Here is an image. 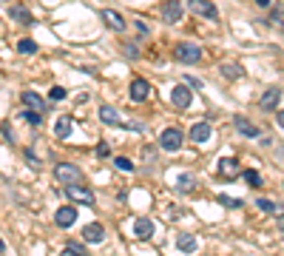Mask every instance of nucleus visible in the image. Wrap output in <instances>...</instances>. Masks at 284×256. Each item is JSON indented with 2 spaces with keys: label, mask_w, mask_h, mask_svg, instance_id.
I'll return each mask as SVG.
<instances>
[{
  "label": "nucleus",
  "mask_w": 284,
  "mask_h": 256,
  "mask_svg": "<svg viewBox=\"0 0 284 256\" xmlns=\"http://www.w3.org/2000/svg\"><path fill=\"white\" fill-rule=\"evenodd\" d=\"M182 142H185V134H182V128H165L162 134H159V148H165V151H179Z\"/></svg>",
  "instance_id": "nucleus-1"
},
{
  "label": "nucleus",
  "mask_w": 284,
  "mask_h": 256,
  "mask_svg": "<svg viewBox=\"0 0 284 256\" xmlns=\"http://www.w3.org/2000/svg\"><path fill=\"white\" fill-rule=\"evenodd\" d=\"M173 57L185 63V66H193V63H199L202 60V48L196 46V43H179V46L173 48Z\"/></svg>",
  "instance_id": "nucleus-2"
},
{
  "label": "nucleus",
  "mask_w": 284,
  "mask_h": 256,
  "mask_svg": "<svg viewBox=\"0 0 284 256\" xmlns=\"http://www.w3.org/2000/svg\"><path fill=\"white\" fill-rule=\"evenodd\" d=\"M66 197L71 199V202H80V205H94V202H97L94 191L85 185H77V182H68L66 185Z\"/></svg>",
  "instance_id": "nucleus-3"
},
{
  "label": "nucleus",
  "mask_w": 284,
  "mask_h": 256,
  "mask_svg": "<svg viewBox=\"0 0 284 256\" xmlns=\"http://www.w3.org/2000/svg\"><path fill=\"white\" fill-rule=\"evenodd\" d=\"M54 176L63 182V185H68V182H80V179H82V171H80L77 165H71V163H57L54 165Z\"/></svg>",
  "instance_id": "nucleus-4"
},
{
  "label": "nucleus",
  "mask_w": 284,
  "mask_h": 256,
  "mask_svg": "<svg viewBox=\"0 0 284 256\" xmlns=\"http://www.w3.org/2000/svg\"><path fill=\"white\" fill-rule=\"evenodd\" d=\"M188 9L193 14H199V17H207V20H216L219 12H216V6L210 0H188Z\"/></svg>",
  "instance_id": "nucleus-5"
},
{
  "label": "nucleus",
  "mask_w": 284,
  "mask_h": 256,
  "mask_svg": "<svg viewBox=\"0 0 284 256\" xmlns=\"http://www.w3.org/2000/svg\"><path fill=\"white\" fill-rule=\"evenodd\" d=\"M170 103L185 111V108L193 103V91L188 88V85H173V91H170Z\"/></svg>",
  "instance_id": "nucleus-6"
},
{
  "label": "nucleus",
  "mask_w": 284,
  "mask_h": 256,
  "mask_svg": "<svg viewBox=\"0 0 284 256\" xmlns=\"http://www.w3.org/2000/svg\"><path fill=\"white\" fill-rule=\"evenodd\" d=\"M134 103H145L148 97H151V83L142 80V77H136L134 83H131V94H128Z\"/></svg>",
  "instance_id": "nucleus-7"
},
{
  "label": "nucleus",
  "mask_w": 284,
  "mask_h": 256,
  "mask_svg": "<svg viewBox=\"0 0 284 256\" xmlns=\"http://www.w3.org/2000/svg\"><path fill=\"white\" fill-rule=\"evenodd\" d=\"M159 14H162L165 23H176V20H182V3L179 0H165Z\"/></svg>",
  "instance_id": "nucleus-8"
},
{
  "label": "nucleus",
  "mask_w": 284,
  "mask_h": 256,
  "mask_svg": "<svg viewBox=\"0 0 284 256\" xmlns=\"http://www.w3.org/2000/svg\"><path fill=\"white\" fill-rule=\"evenodd\" d=\"M102 23L108 26L111 32H125V17L120 12H114V9H102Z\"/></svg>",
  "instance_id": "nucleus-9"
},
{
  "label": "nucleus",
  "mask_w": 284,
  "mask_h": 256,
  "mask_svg": "<svg viewBox=\"0 0 284 256\" xmlns=\"http://www.w3.org/2000/svg\"><path fill=\"white\" fill-rule=\"evenodd\" d=\"M54 222L60 225V228H71V225L77 222V208H74V205H66V208H57V213H54Z\"/></svg>",
  "instance_id": "nucleus-10"
},
{
  "label": "nucleus",
  "mask_w": 284,
  "mask_h": 256,
  "mask_svg": "<svg viewBox=\"0 0 284 256\" xmlns=\"http://www.w3.org/2000/svg\"><path fill=\"white\" fill-rule=\"evenodd\" d=\"M131 233H134L136 239H151V236H154V222L148 219V216H139V219H134Z\"/></svg>",
  "instance_id": "nucleus-11"
},
{
  "label": "nucleus",
  "mask_w": 284,
  "mask_h": 256,
  "mask_svg": "<svg viewBox=\"0 0 284 256\" xmlns=\"http://www.w3.org/2000/svg\"><path fill=\"white\" fill-rule=\"evenodd\" d=\"M279 103H282V88H267V91L261 94V100H259V105L264 108V111H273V108H279Z\"/></svg>",
  "instance_id": "nucleus-12"
},
{
  "label": "nucleus",
  "mask_w": 284,
  "mask_h": 256,
  "mask_svg": "<svg viewBox=\"0 0 284 256\" xmlns=\"http://www.w3.org/2000/svg\"><path fill=\"white\" fill-rule=\"evenodd\" d=\"M82 236H85V242L100 245L102 239H105V228H102L100 222H88V225L82 228Z\"/></svg>",
  "instance_id": "nucleus-13"
},
{
  "label": "nucleus",
  "mask_w": 284,
  "mask_h": 256,
  "mask_svg": "<svg viewBox=\"0 0 284 256\" xmlns=\"http://www.w3.org/2000/svg\"><path fill=\"white\" fill-rule=\"evenodd\" d=\"M233 126L239 128V134H242V137H247V140H256V137H259L261 131L256 126H253V123H247V120H244V117H233Z\"/></svg>",
  "instance_id": "nucleus-14"
},
{
  "label": "nucleus",
  "mask_w": 284,
  "mask_h": 256,
  "mask_svg": "<svg viewBox=\"0 0 284 256\" xmlns=\"http://www.w3.org/2000/svg\"><path fill=\"white\" fill-rule=\"evenodd\" d=\"M100 120L105 123V126H122V117H120V111H117L114 105H108V103L100 105Z\"/></svg>",
  "instance_id": "nucleus-15"
},
{
  "label": "nucleus",
  "mask_w": 284,
  "mask_h": 256,
  "mask_svg": "<svg viewBox=\"0 0 284 256\" xmlns=\"http://www.w3.org/2000/svg\"><path fill=\"white\" fill-rule=\"evenodd\" d=\"M20 100L26 108H34V111H45V100L40 97L37 91H23L20 94Z\"/></svg>",
  "instance_id": "nucleus-16"
},
{
  "label": "nucleus",
  "mask_w": 284,
  "mask_h": 256,
  "mask_svg": "<svg viewBox=\"0 0 284 256\" xmlns=\"http://www.w3.org/2000/svg\"><path fill=\"white\" fill-rule=\"evenodd\" d=\"M219 174L227 176V179L239 176V163L233 160V157H222V160H219Z\"/></svg>",
  "instance_id": "nucleus-17"
},
{
  "label": "nucleus",
  "mask_w": 284,
  "mask_h": 256,
  "mask_svg": "<svg viewBox=\"0 0 284 256\" xmlns=\"http://www.w3.org/2000/svg\"><path fill=\"white\" fill-rule=\"evenodd\" d=\"M176 248H179L182 254H196L199 242H196V236H193V233H179V239H176Z\"/></svg>",
  "instance_id": "nucleus-18"
},
{
  "label": "nucleus",
  "mask_w": 284,
  "mask_h": 256,
  "mask_svg": "<svg viewBox=\"0 0 284 256\" xmlns=\"http://www.w3.org/2000/svg\"><path fill=\"white\" fill-rule=\"evenodd\" d=\"M71 128H74V123H71V117H57V123H54V134L60 137V140H68Z\"/></svg>",
  "instance_id": "nucleus-19"
},
{
  "label": "nucleus",
  "mask_w": 284,
  "mask_h": 256,
  "mask_svg": "<svg viewBox=\"0 0 284 256\" xmlns=\"http://www.w3.org/2000/svg\"><path fill=\"white\" fill-rule=\"evenodd\" d=\"M191 140L193 142H207L210 140V126H207V123H196V126L191 128Z\"/></svg>",
  "instance_id": "nucleus-20"
},
{
  "label": "nucleus",
  "mask_w": 284,
  "mask_h": 256,
  "mask_svg": "<svg viewBox=\"0 0 284 256\" xmlns=\"http://www.w3.org/2000/svg\"><path fill=\"white\" fill-rule=\"evenodd\" d=\"M9 14H11V20H17V23H29V26L34 23L32 14H29V9H26V6H17V3H14V6L9 9Z\"/></svg>",
  "instance_id": "nucleus-21"
},
{
  "label": "nucleus",
  "mask_w": 284,
  "mask_h": 256,
  "mask_svg": "<svg viewBox=\"0 0 284 256\" xmlns=\"http://www.w3.org/2000/svg\"><path fill=\"white\" fill-rule=\"evenodd\" d=\"M219 71H222V77H225V80H239V77L244 74L239 63H222V69H219Z\"/></svg>",
  "instance_id": "nucleus-22"
},
{
  "label": "nucleus",
  "mask_w": 284,
  "mask_h": 256,
  "mask_svg": "<svg viewBox=\"0 0 284 256\" xmlns=\"http://www.w3.org/2000/svg\"><path fill=\"white\" fill-rule=\"evenodd\" d=\"M23 117H26L29 126H40L43 123V111H34V108H26V105H23Z\"/></svg>",
  "instance_id": "nucleus-23"
},
{
  "label": "nucleus",
  "mask_w": 284,
  "mask_h": 256,
  "mask_svg": "<svg viewBox=\"0 0 284 256\" xmlns=\"http://www.w3.org/2000/svg\"><path fill=\"white\" fill-rule=\"evenodd\" d=\"M244 182H247L250 188H261V185H264L261 174H259V171H253V168H250V171H244Z\"/></svg>",
  "instance_id": "nucleus-24"
},
{
  "label": "nucleus",
  "mask_w": 284,
  "mask_h": 256,
  "mask_svg": "<svg viewBox=\"0 0 284 256\" xmlns=\"http://www.w3.org/2000/svg\"><path fill=\"white\" fill-rule=\"evenodd\" d=\"M17 51L26 54V57H32V54H37V43H34V40H20V43H17Z\"/></svg>",
  "instance_id": "nucleus-25"
},
{
  "label": "nucleus",
  "mask_w": 284,
  "mask_h": 256,
  "mask_svg": "<svg viewBox=\"0 0 284 256\" xmlns=\"http://www.w3.org/2000/svg\"><path fill=\"white\" fill-rule=\"evenodd\" d=\"M219 205H225V208H242V199H236V197H227V194H219Z\"/></svg>",
  "instance_id": "nucleus-26"
},
{
  "label": "nucleus",
  "mask_w": 284,
  "mask_h": 256,
  "mask_svg": "<svg viewBox=\"0 0 284 256\" xmlns=\"http://www.w3.org/2000/svg\"><path fill=\"white\" fill-rule=\"evenodd\" d=\"M114 165H117L120 171H125V174H131V171H134V163H131L128 157H114Z\"/></svg>",
  "instance_id": "nucleus-27"
},
{
  "label": "nucleus",
  "mask_w": 284,
  "mask_h": 256,
  "mask_svg": "<svg viewBox=\"0 0 284 256\" xmlns=\"http://www.w3.org/2000/svg\"><path fill=\"white\" fill-rule=\"evenodd\" d=\"M176 188H179V191H185V194H188V191H193V176L182 174L179 179H176Z\"/></svg>",
  "instance_id": "nucleus-28"
},
{
  "label": "nucleus",
  "mask_w": 284,
  "mask_h": 256,
  "mask_svg": "<svg viewBox=\"0 0 284 256\" xmlns=\"http://www.w3.org/2000/svg\"><path fill=\"white\" fill-rule=\"evenodd\" d=\"M66 254L68 256H82V254H85V248H82L80 242H68L66 245Z\"/></svg>",
  "instance_id": "nucleus-29"
},
{
  "label": "nucleus",
  "mask_w": 284,
  "mask_h": 256,
  "mask_svg": "<svg viewBox=\"0 0 284 256\" xmlns=\"http://www.w3.org/2000/svg\"><path fill=\"white\" fill-rule=\"evenodd\" d=\"M256 205H259L261 211H264V213H273V211H276V205H273V199H256Z\"/></svg>",
  "instance_id": "nucleus-30"
},
{
  "label": "nucleus",
  "mask_w": 284,
  "mask_h": 256,
  "mask_svg": "<svg viewBox=\"0 0 284 256\" xmlns=\"http://www.w3.org/2000/svg\"><path fill=\"white\" fill-rule=\"evenodd\" d=\"M48 94H51V100H66V88L63 85H54Z\"/></svg>",
  "instance_id": "nucleus-31"
},
{
  "label": "nucleus",
  "mask_w": 284,
  "mask_h": 256,
  "mask_svg": "<svg viewBox=\"0 0 284 256\" xmlns=\"http://www.w3.org/2000/svg\"><path fill=\"white\" fill-rule=\"evenodd\" d=\"M125 54H128V57L134 60V57H139V48H136V43H125Z\"/></svg>",
  "instance_id": "nucleus-32"
},
{
  "label": "nucleus",
  "mask_w": 284,
  "mask_h": 256,
  "mask_svg": "<svg viewBox=\"0 0 284 256\" xmlns=\"http://www.w3.org/2000/svg\"><path fill=\"white\" fill-rule=\"evenodd\" d=\"M108 154H111V148H108V142H100V145H97V157H100V160H105Z\"/></svg>",
  "instance_id": "nucleus-33"
},
{
  "label": "nucleus",
  "mask_w": 284,
  "mask_h": 256,
  "mask_svg": "<svg viewBox=\"0 0 284 256\" xmlns=\"http://www.w3.org/2000/svg\"><path fill=\"white\" fill-rule=\"evenodd\" d=\"M270 23H273V26H279V29H284V14H282V12H273Z\"/></svg>",
  "instance_id": "nucleus-34"
},
{
  "label": "nucleus",
  "mask_w": 284,
  "mask_h": 256,
  "mask_svg": "<svg viewBox=\"0 0 284 256\" xmlns=\"http://www.w3.org/2000/svg\"><path fill=\"white\" fill-rule=\"evenodd\" d=\"M23 154H26V160H29V165H32V168H40V160H37V157H34V154L29 151V148H26Z\"/></svg>",
  "instance_id": "nucleus-35"
},
{
  "label": "nucleus",
  "mask_w": 284,
  "mask_h": 256,
  "mask_svg": "<svg viewBox=\"0 0 284 256\" xmlns=\"http://www.w3.org/2000/svg\"><path fill=\"white\" fill-rule=\"evenodd\" d=\"M3 134H6V142H14V137H11V126H9V123L3 126Z\"/></svg>",
  "instance_id": "nucleus-36"
},
{
  "label": "nucleus",
  "mask_w": 284,
  "mask_h": 256,
  "mask_svg": "<svg viewBox=\"0 0 284 256\" xmlns=\"http://www.w3.org/2000/svg\"><path fill=\"white\" fill-rule=\"evenodd\" d=\"M134 26H136V29H139V35H148V26H145V23H142V20H136V23H134Z\"/></svg>",
  "instance_id": "nucleus-37"
},
{
  "label": "nucleus",
  "mask_w": 284,
  "mask_h": 256,
  "mask_svg": "<svg viewBox=\"0 0 284 256\" xmlns=\"http://www.w3.org/2000/svg\"><path fill=\"white\" fill-rule=\"evenodd\" d=\"M276 123H279V128H284V108L279 111V117H276Z\"/></svg>",
  "instance_id": "nucleus-38"
},
{
  "label": "nucleus",
  "mask_w": 284,
  "mask_h": 256,
  "mask_svg": "<svg viewBox=\"0 0 284 256\" xmlns=\"http://www.w3.org/2000/svg\"><path fill=\"white\" fill-rule=\"evenodd\" d=\"M256 6H261V9H267V6H273L270 0H256Z\"/></svg>",
  "instance_id": "nucleus-39"
},
{
  "label": "nucleus",
  "mask_w": 284,
  "mask_h": 256,
  "mask_svg": "<svg viewBox=\"0 0 284 256\" xmlns=\"http://www.w3.org/2000/svg\"><path fill=\"white\" fill-rule=\"evenodd\" d=\"M0 254H6V242L3 239H0Z\"/></svg>",
  "instance_id": "nucleus-40"
},
{
  "label": "nucleus",
  "mask_w": 284,
  "mask_h": 256,
  "mask_svg": "<svg viewBox=\"0 0 284 256\" xmlns=\"http://www.w3.org/2000/svg\"><path fill=\"white\" fill-rule=\"evenodd\" d=\"M282 233H284V225H282Z\"/></svg>",
  "instance_id": "nucleus-41"
}]
</instances>
